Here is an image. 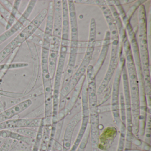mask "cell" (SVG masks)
Returning <instances> with one entry per match:
<instances>
[{"mask_svg": "<svg viewBox=\"0 0 151 151\" xmlns=\"http://www.w3.org/2000/svg\"><path fill=\"white\" fill-rule=\"evenodd\" d=\"M123 46L125 54L126 70L129 81L132 114V133L137 137L139 131V81L136 66L133 60L130 44L126 36L122 40Z\"/></svg>", "mask_w": 151, "mask_h": 151, "instance_id": "obj_1", "label": "cell"}, {"mask_svg": "<svg viewBox=\"0 0 151 151\" xmlns=\"http://www.w3.org/2000/svg\"><path fill=\"white\" fill-rule=\"evenodd\" d=\"M41 68L42 83L44 90V122L45 124H52L53 109V85L48 70V59L50 46L41 47Z\"/></svg>", "mask_w": 151, "mask_h": 151, "instance_id": "obj_2", "label": "cell"}, {"mask_svg": "<svg viewBox=\"0 0 151 151\" xmlns=\"http://www.w3.org/2000/svg\"><path fill=\"white\" fill-rule=\"evenodd\" d=\"M47 9H42L37 16L0 52V64L9 57L16 49L29 40L31 37L39 29L46 18Z\"/></svg>", "mask_w": 151, "mask_h": 151, "instance_id": "obj_3", "label": "cell"}, {"mask_svg": "<svg viewBox=\"0 0 151 151\" xmlns=\"http://www.w3.org/2000/svg\"><path fill=\"white\" fill-rule=\"evenodd\" d=\"M122 78L123 86V95L126 112V132L124 150H131L132 139L134 135L132 133V114L131 104L130 95L129 88V81L126 70V65L124 64L122 70Z\"/></svg>", "mask_w": 151, "mask_h": 151, "instance_id": "obj_4", "label": "cell"}, {"mask_svg": "<svg viewBox=\"0 0 151 151\" xmlns=\"http://www.w3.org/2000/svg\"><path fill=\"white\" fill-rule=\"evenodd\" d=\"M92 58V55L85 53L81 64L76 72L73 74L70 80L65 86L61 88L59 106L60 109H63L65 107L68 96L71 93L82 77L85 75Z\"/></svg>", "mask_w": 151, "mask_h": 151, "instance_id": "obj_5", "label": "cell"}, {"mask_svg": "<svg viewBox=\"0 0 151 151\" xmlns=\"http://www.w3.org/2000/svg\"><path fill=\"white\" fill-rule=\"evenodd\" d=\"M119 64L118 65L114 81L112 84L111 91V109L113 115L114 122L118 128L121 125V119L119 108V98H120V86L122 79V70L123 67L125 64V57L121 52L119 59Z\"/></svg>", "mask_w": 151, "mask_h": 151, "instance_id": "obj_6", "label": "cell"}, {"mask_svg": "<svg viewBox=\"0 0 151 151\" xmlns=\"http://www.w3.org/2000/svg\"><path fill=\"white\" fill-rule=\"evenodd\" d=\"M139 40V54L141 67L149 66V56L147 47V27L145 6L141 5L138 8Z\"/></svg>", "mask_w": 151, "mask_h": 151, "instance_id": "obj_7", "label": "cell"}, {"mask_svg": "<svg viewBox=\"0 0 151 151\" xmlns=\"http://www.w3.org/2000/svg\"><path fill=\"white\" fill-rule=\"evenodd\" d=\"M81 104H82V120L81 126L77 136L69 151H76L81 143L85 133L89 124V110L88 106L87 86L83 85L81 93Z\"/></svg>", "mask_w": 151, "mask_h": 151, "instance_id": "obj_8", "label": "cell"}, {"mask_svg": "<svg viewBox=\"0 0 151 151\" xmlns=\"http://www.w3.org/2000/svg\"><path fill=\"white\" fill-rule=\"evenodd\" d=\"M37 0H31L28 3L26 9L20 16L14 24L7 30L5 31L0 35V45L3 44L13 35L18 32L28 21L37 3Z\"/></svg>", "mask_w": 151, "mask_h": 151, "instance_id": "obj_9", "label": "cell"}, {"mask_svg": "<svg viewBox=\"0 0 151 151\" xmlns=\"http://www.w3.org/2000/svg\"><path fill=\"white\" fill-rule=\"evenodd\" d=\"M68 3L69 15L70 31V52H78V26L75 2L72 0H68Z\"/></svg>", "mask_w": 151, "mask_h": 151, "instance_id": "obj_10", "label": "cell"}, {"mask_svg": "<svg viewBox=\"0 0 151 151\" xmlns=\"http://www.w3.org/2000/svg\"><path fill=\"white\" fill-rule=\"evenodd\" d=\"M42 118H13L0 123V131L22 128H38Z\"/></svg>", "mask_w": 151, "mask_h": 151, "instance_id": "obj_11", "label": "cell"}, {"mask_svg": "<svg viewBox=\"0 0 151 151\" xmlns=\"http://www.w3.org/2000/svg\"><path fill=\"white\" fill-rule=\"evenodd\" d=\"M60 43L61 38L53 36L50 44L48 59V70L52 81L56 71Z\"/></svg>", "mask_w": 151, "mask_h": 151, "instance_id": "obj_12", "label": "cell"}, {"mask_svg": "<svg viewBox=\"0 0 151 151\" xmlns=\"http://www.w3.org/2000/svg\"><path fill=\"white\" fill-rule=\"evenodd\" d=\"M82 120V112L76 114L66 126L63 139V151H69L72 145V137L76 127Z\"/></svg>", "mask_w": 151, "mask_h": 151, "instance_id": "obj_13", "label": "cell"}, {"mask_svg": "<svg viewBox=\"0 0 151 151\" xmlns=\"http://www.w3.org/2000/svg\"><path fill=\"white\" fill-rule=\"evenodd\" d=\"M32 104V100L27 99L0 112V123L13 119L29 108Z\"/></svg>", "mask_w": 151, "mask_h": 151, "instance_id": "obj_14", "label": "cell"}, {"mask_svg": "<svg viewBox=\"0 0 151 151\" xmlns=\"http://www.w3.org/2000/svg\"><path fill=\"white\" fill-rule=\"evenodd\" d=\"M117 133V128L115 126H108L104 129L99 136V150L108 151L112 147Z\"/></svg>", "mask_w": 151, "mask_h": 151, "instance_id": "obj_15", "label": "cell"}, {"mask_svg": "<svg viewBox=\"0 0 151 151\" xmlns=\"http://www.w3.org/2000/svg\"><path fill=\"white\" fill-rule=\"evenodd\" d=\"M86 79V75H85L82 77L81 80L71 92L72 94L69 100L68 101V102H66L65 107L63 109V110L59 112V113H60L62 114L64 116V117L67 116L72 111V109L74 108L77 103L78 101L79 100L80 98L82 87Z\"/></svg>", "mask_w": 151, "mask_h": 151, "instance_id": "obj_16", "label": "cell"}, {"mask_svg": "<svg viewBox=\"0 0 151 151\" xmlns=\"http://www.w3.org/2000/svg\"><path fill=\"white\" fill-rule=\"evenodd\" d=\"M53 36L61 38L62 31V4L61 0H54Z\"/></svg>", "mask_w": 151, "mask_h": 151, "instance_id": "obj_17", "label": "cell"}, {"mask_svg": "<svg viewBox=\"0 0 151 151\" xmlns=\"http://www.w3.org/2000/svg\"><path fill=\"white\" fill-rule=\"evenodd\" d=\"M45 30L44 31L43 41L51 42L53 37L54 27L53 1H51L48 4L47 14Z\"/></svg>", "mask_w": 151, "mask_h": 151, "instance_id": "obj_18", "label": "cell"}, {"mask_svg": "<svg viewBox=\"0 0 151 151\" xmlns=\"http://www.w3.org/2000/svg\"><path fill=\"white\" fill-rule=\"evenodd\" d=\"M110 44H111V41H110V32L109 31H107L105 34L103 43H102L101 51L100 53L98 60L96 62L95 65L94 66H93V69H94L96 76L100 70L104 62L106 60Z\"/></svg>", "mask_w": 151, "mask_h": 151, "instance_id": "obj_19", "label": "cell"}, {"mask_svg": "<svg viewBox=\"0 0 151 151\" xmlns=\"http://www.w3.org/2000/svg\"><path fill=\"white\" fill-rule=\"evenodd\" d=\"M62 4V31L61 40H70V22L68 1L63 0Z\"/></svg>", "mask_w": 151, "mask_h": 151, "instance_id": "obj_20", "label": "cell"}, {"mask_svg": "<svg viewBox=\"0 0 151 151\" xmlns=\"http://www.w3.org/2000/svg\"><path fill=\"white\" fill-rule=\"evenodd\" d=\"M96 24L95 19L92 18L91 20L89 28V39L85 53L93 55L96 45Z\"/></svg>", "mask_w": 151, "mask_h": 151, "instance_id": "obj_21", "label": "cell"}, {"mask_svg": "<svg viewBox=\"0 0 151 151\" xmlns=\"http://www.w3.org/2000/svg\"><path fill=\"white\" fill-rule=\"evenodd\" d=\"M22 1L20 0H16L14 1L12 10L10 12V16L8 20L6 26L5 27L6 30L9 29L18 19L17 15Z\"/></svg>", "mask_w": 151, "mask_h": 151, "instance_id": "obj_22", "label": "cell"}, {"mask_svg": "<svg viewBox=\"0 0 151 151\" xmlns=\"http://www.w3.org/2000/svg\"><path fill=\"white\" fill-rule=\"evenodd\" d=\"M52 124H46L44 125L43 136L39 151H47L48 144L50 140Z\"/></svg>", "mask_w": 151, "mask_h": 151, "instance_id": "obj_23", "label": "cell"}, {"mask_svg": "<svg viewBox=\"0 0 151 151\" xmlns=\"http://www.w3.org/2000/svg\"><path fill=\"white\" fill-rule=\"evenodd\" d=\"M151 116L147 112L144 134V143L151 145Z\"/></svg>", "mask_w": 151, "mask_h": 151, "instance_id": "obj_24", "label": "cell"}, {"mask_svg": "<svg viewBox=\"0 0 151 151\" xmlns=\"http://www.w3.org/2000/svg\"><path fill=\"white\" fill-rule=\"evenodd\" d=\"M44 125H45L44 119V118H42V122L40 124V125L37 129V136L35 138L34 144H33L32 148L31 151H39L42 136H43Z\"/></svg>", "mask_w": 151, "mask_h": 151, "instance_id": "obj_25", "label": "cell"}, {"mask_svg": "<svg viewBox=\"0 0 151 151\" xmlns=\"http://www.w3.org/2000/svg\"><path fill=\"white\" fill-rule=\"evenodd\" d=\"M120 136L116 151H124L125 145V138H126V124L121 123L120 128Z\"/></svg>", "mask_w": 151, "mask_h": 151, "instance_id": "obj_26", "label": "cell"}, {"mask_svg": "<svg viewBox=\"0 0 151 151\" xmlns=\"http://www.w3.org/2000/svg\"><path fill=\"white\" fill-rule=\"evenodd\" d=\"M12 130L14 131L15 132L23 135L24 137H27L32 139H35L37 132V130H36L31 128H20V129H15Z\"/></svg>", "mask_w": 151, "mask_h": 151, "instance_id": "obj_27", "label": "cell"}, {"mask_svg": "<svg viewBox=\"0 0 151 151\" xmlns=\"http://www.w3.org/2000/svg\"><path fill=\"white\" fill-rule=\"evenodd\" d=\"M90 138V125H88L84 136L76 151H85Z\"/></svg>", "mask_w": 151, "mask_h": 151, "instance_id": "obj_28", "label": "cell"}, {"mask_svg": "<svg viewBox=\"0 0 151 151\" xmlns=\"http://www.w3.org/2000/svg\"><path fill=\"white\" fill-rule=\"evenodd\" d=\"M13 140L10 138H7L0 147V151H9L13 144Z\"/></svg>", "mask_w": 151, "mask_h": 151, "instance_id": "obj_29", "label": "cell"}, {"mask_svg": "<svg viewBox=\"0 0 151 151\" xmlns=\"http://www.w3.org/2000/svg\"><path fill=\"white\" fill-rule=\"evenodd\" d=\"M10 12L0 2V14L6 19L7 22L9 16H10Z\"/></svg>", "mask_w": 151, "mask_h": 151, "instance_id": "obj_30", "label": "cell"}, {"mask_svg": "<svg viewBox=\"0 0 151 151\" xmlns=\"http://www.w3.org/2000/svg\"><path fill=\"white\" fill-rule=\"evenodd\" d=\"M29 40L31 41L33 44H35V45H38L42 47V45H43V39L36 36V35L33 34L32 36L30 37Z\"/></svg>", "mask_w": 151, "mask_h": 151, "instance_id": "obj_31", "label": "cell"}, {"mask_svg": "<svg viewBox=\"0 0 151 151\" xmlns=\"http://www.w3.org/2000/svg\"><path fill=\"white\" fill-rule=\"evenodd\" d=\"M0 2L10 12L13 7V4H12L9 1H7V0H1Z\"/></svg>", "mask_w": 151, "mask_h": 151, "instance_id": "obj_32", "label": "cell"}, {"mask_svg": "<svg viewBox=\"0 0 151 151\" xmlns=\"http://www.w3.org/2000/svg\"><path fill=\"white\" fill-rule=\"evenodd\" d=\"M74 1L76 3H81V4L95 5V1H92V0H77V1Z\"/></svg>", "mask_w": 151, "mask_h": 151, "instance_id": "obj_33", "label": "cell"}, {"mask_svg": "<svg viewBox=\"0 0 151 151\" xmlns=\"http://www.w3.org/2000/svg\"><path fill=\"white\" fill-rule=\"evenodd\" d=\"M6 70L8 71L9 70V63H6L0 64V71L1 70Z\"/></svg>", "mask_w": 151, "mask_h": 151, "instance_id": "obj_34", "label": "cell"}, {"mask_svg": "<svg viewBox=\"0 0 151 151\" xmlns=\"http://www.w3.org/2000/svg\"><path fill=\"white\" fill-rule=\"evenodd\" d=\"M0 23L5 27H6L7 23V22L6 21V19L2 16L1 14H0Z\"/></svg>", "mask_w": 151, "mask_h": 151, "instance_id": "obj_35", "label": "cell"}, {"mask_svg": "<svg viewBox=\"0 0 151 151\" xmlns=\"http://www.w3.org/2000/svg\"><path fill=\"white\" fill-rule=\"evenodd\" d=\"M5 109H5V106H4V104L2 103L1 101L0 100V112L4 111Z\"/></svg>", "mask_w": 151, "mask_h": 151, "instance_id": "obj_36", "label": "cell"}, {"mask_svg": "<svg viewBox=\"0 0 151 151\" xmlns=\"http://www.w3.org/2000/svg\"><path fill=\"white\" fill-rule=\"evenodd\" d=\"M6 139L0 137V147L1 146V145L3 144V142L5 141V139Z\"/></svg>", "mask_w": 151, "mask_h": 151, "instance_id": "obj_37", "label": "cell"}, {"mask_svg": "<svg viewBox=\"0 0 151 151\" xmlns=\"http://www.w3.org/2000/svg\"><path fill=\"white\" fill-rule=\"evenodd\" d=\"M142 151H143V150H142Z\"/></svg>", "mask_w": 151, "mask_h": 151, "instance_id": "obj_38", "label": "cell"}]
</instances>
